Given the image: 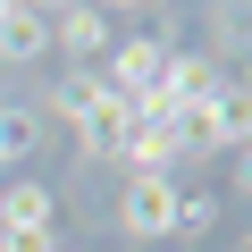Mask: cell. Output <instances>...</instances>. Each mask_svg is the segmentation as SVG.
<instances>
[{"label": "cell", "instance_id": "obj_1", "mask_svg": "<svg viewBox=\"0 0 252 252\" xmlns=\"http://www.w3.org/2000/svg\"><path fill=\"white\" fill-rule=\"evenodd\" d=\"M51 118H67V126H76V152H84V168H93V160H109V152H118V135H126V118H135V109H126L93 67H67V76L51 84Z\"/></svg>", "mask_w": 252, "mask_h": 252}, {"label": "cell", "instance_id": "obj_2", "mask_svg": "<svg viewBox=\"0 0 252 252\" xmlns=\"http://www.w3.org/2000/svg\"><path fill=\"white\" fill-rule=\"evenodd\" d=\"M160 67H168V42H160V34H135V42H109V59H101L93 76H101L126 109H143V101L160 93Z\"/></svg>", "mask_w": 252, "mask_h": 252}, {"label": "cell", "instance_id": "obj_3", "mask_svg": "<svg viewBox=\"0 0 252 252\" xmlns=\"http://www.w3.org/2000/svg\"><path fill=\"white\" fill-rule=\"evenodd\" d=\"M177 193H185L177 177H126V193H118V227L135 235V244L160 252V244L177 235Z\"/></svg>", "mask_w": 252, "mask_h": 252}, {"label": "cell", "instance_id": "obj_4", "mask_svg": "<svg viewBox=\"0 0 252 252\" xmlns=\"http://www.w3.org/2000/svg\"><path fill=\"white\" fill-rule=\"evenodd\" d=\"M126 177H177V160H185V143H177V126L160 118V109H135L126 118V135H118V152H109Z\"/></svg>", "mask_w": 252, "mask_h": 252}, {"label": "cell", "instance_id": "obj_5", "mask_svg": "<svg viewBox=\"0 0 252 252\" xmlns=\"http://www.w3.org/2000/svg\"><path fill=\"white\" fill-rule=\"evenodd\" d=\"M0 235H59V193L34 177H9L0 185Z\"/></svg>", "mask_w": 252, "mask_h": 252}, {"label": "cell", "instance_id": "obj_6", "mask_svg": "<svg viewBox=\"0 0 252 252\" xmlns=\"http://www.w3.org/2000/svg\"><path fill=\"white\" fill-rule=\"evenodd\" d=\"M51 51H59V59H76V67L109 59V17L93 9V0H76V9H59V17H51Z\"/></svg>", "mask_w": 252, "mask_h": 252}, {"label": "cell", "instance_id": "obj_7", "mask_svg": "<svg viewBox=\"0 0 252 252\" xmlns=\"http://www.w3.org/2000/svg\"><path fill=\"white\" fill-rule=\"evenodd\" d=\"M210 84H219V76H210V51H168V67H160V93H152L143 109H160V118H168V109L202 101Z\"/></svg>", "mask_w": 252, "mask_h": 252}, {"label": "cell", "instance_id": "obj_8", "mask_svg": "<svg viewBox=\"0 0 252 252\" xmlns=\"http://www.w3.org/2000/svg\"><path fill=\"white\" fill-rule=\"evenodd\" d=\"M210 126H219V152L252 143V76H219L210 84Z\"/></svg>", "mask_w": 252, "mask_h": 252}, {"label": "cell", "instance_id": "obj_9", "mask_svg": "<svg viewBox=\"0 0 252 252\" xmlns=\"http://www.w3.org/2000/svg\"><path fill=\"white\" fill-rule=\"evenodd\" d=\"M0 59H9V67H34V59H51V17H34V9L0 17Z\"/></svg>", "mask_w": 252, "mask_h": 252}, {"label": "cell", "instance_id": "obj_10", "mask_svg": "<svg viewBox=\"0 0 252 252\" xmlns=\"http://www.w3.org/2000/svg\"><path fill=\"white\" fill-rule=\"evenodd\" d=\"M42 152V109H17V101H0V160L9 168H26Z\"/></svg>", "mask_w": 252, "mask_h": 252}, {"label": "cell", "instance_id": "obj_11", "mask_svg": "<svg viewBox=\"0 0 252 252\" xmlns=\"http://www.w3.org/2000/svg\"><path fill=\"white\" fill-rule=\"evenodd\" d=\"M210 227H219V193L210 185H185L177 193V235H210Z\"/></svg>", "mask_w": 252, "mask_h": 252}, {"label": "cell", "instance_id": "obj_12", "mask_svg": "<svg viewBox=\"0 0 252 252\" xmlns=\"http://www.w3.org/2000/svg\"><path fill=\"white\" fill-rule=\"evenodd\" d=\"M0 252H67L59 235H0Z\"/></svg>", "mask_w": 252, "mask_h": 252}, {"label": "cell", "instance_id": "obj_13", "mask_svg": "<svg viewBox=\"0 0 252 252\" xmlns=\"http://www.w3.org/2000/svg\"><path fill=\"white\" fill-rule=\"evenodd\" d=\"M235 193H252V143H235Z\"/></svg>", "mask_w": 252, "mask_h": 252}, {"label": "cell", "instance_id": "obj_14", "mask_svg": "<svg viewBox=\"0 0 252 252\" xmlns=\"http://www.w3.org/2000/svg\"><path fill=\"white\" fill-rule=\"evenodd\" d=\"M26 9H34V17H59V9H76V0H26Z\"/></svg>", "mask_w": 252, "mask_h": 252}, {"label": "cell", "instance_id": "obj_15", "mask_svg": "<svg viewBox=\"0 0 252 252\" xmlns=\"http://www.w3.org/2000/svg\"><path fill=\"white\" fill-rule=\"evenodd\" d=\"M17 9H26V0H0V17H17Z\"/></svg>", "mask_w": 252, "mask_h": 252}, {"label": "cell", "instance_id": "obj_16", "mask_svg": "<svg viewBox=\"0 0 252 252\" xmlns=\"http://www.w3.org/2000/svg\"><path fill=\"white\" fill-rule=\"evenodd\" d=\"M227 252H252V235H244V244H227Z\"/></svg>", "mask_w": 252, "mask_h": 252}, {"label": "cell", "instance_id": "obj_17", "mask_svg": "<svg viewBox=\"0 0 252 252\" xmlns=\"http://www.w3.org/2000/svg\"><path fill=\"white\" fill-rule=\"evenodd\" d=\"M0 177H9V160H0Z\"/></svg>", "mask_w": 252, "mask_h": 252}]
</instances>
